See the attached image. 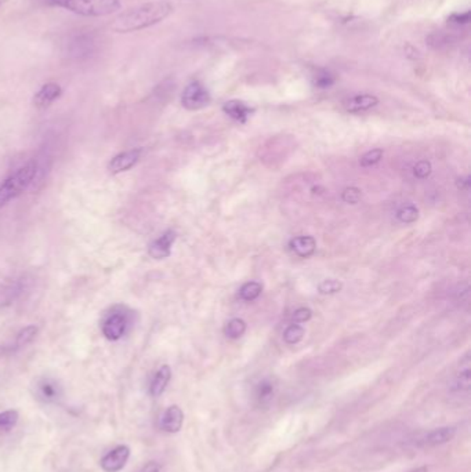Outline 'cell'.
I'll return each instance as SVG.
<instances>
[{
  "instance_id": "cell-1",
  "label": "cell",
  "mask_w": 471,
  "mask_h": 472,
  "mask_svg": "<svg viewBox=\"0 0 471 472\" xmlns=\"http://www.w3.org/2000/svg\"><path fill=\"white\" fill-rule=\"evenodd\" d=\"M173 12V5L169 2H149L132 8L126 12L118 14L112 24L111 29L118 34L137 32L149 27H154L167 18Z\"/></svg>"
},
{
  "instance_id": "cell-2",
  "label": "cell",
  "mask_w": 471,
  "mask_h": 472,
  "mask_svg": "<svg viewBox=\"0 0 471 472\" xmlns=\"http://www.w3.org/2000/svg\"><path fill=\"white\" fill-rule=\"evenodd\" d=\"M53 8L65 9L82 17H107L121 10V0H46Z\"/></svg>"
},
{
  "instance_id": "cell-3",
  "label": "cell",
  "mask_w": 471,
  "mask_h": 472,
  "mask_svg": "<svg viewBox=\"0 0 471 472\" xmlns=\"http://www.w3.org/2000/svg\"><path fill=\"white\" fill-rule=\"evenodd\" d=\"M36 169V163L29 162L0 184V208L6 206L27 190L35 178Z\"/></svg>"
},
{
  "instance_id": "cell-4",
  "label": "cell",
  "mask_w": 471,
  "mask_h": 472,
  "mask_svg": "<svg viewBox=\"0 0 471 472\" xmlns=\"http://www.w3.org/2000/svg\"><path fill=\"white\" fill-rule=\"evenodd\" d=\"M132 325V315L122 307H115L111 312H108L101 323L103 334L110 341L121 340Z\"/></svg>"
},
{
  "instance_id": "cell-5",
  "label": "cell",
  "mask_w": 471,
  "mask_h": 472,
  "mask_svg": "<svg viewBox=\"0 0 471 472\" xmlns=\"http://www.w3.org/2000/svg\"><path fill=\"white\" fill-rule=\"evenodd\" d=\"M210 94L201 82H191L181 94V104L188 111H198L209 105Z\"/></svg>"
},
{
  "instance_id": "cell-6",
  "label": "cell",
  "mask_w": 471,
  "mask_h": 472,
  "mask_svg": "<svg viewBox=\"0 0 471 472\" xmlns=\"http://www.w3.org/2000/svg\"><path fill=\"white\" fill-rule=\"evenodd\" d=\"M34 395L45 405H57L62 399L61 384L51 377H40L34 384Z\"/></svg>"
},
{
  "instance_id": "cell-7",
  "label": "cell",
  "mask_w": 471,
  "mask_h": 472,
  "mask_svg": "<svg viewBox=\"0 0 471 472\" xmlns=\"http://www.w3.org/2000/svg\"><path fill=\"white\" fill-rule=\"evenodd\" d=\"M130 447L126 445H118L112 450H110L100 461L101 468L106 472H119L122 471L129 458H130Z\"/></svg>"
},
{
  "instance_id": "cell-8",
  "label": "cell",
  "mask_w": 471,
  "mask_h": 472,
  "mask_svg": "<svg viewBox=\"0 0 471 472\" xmlns=\"http://www.w3.org/2000/svg\"><path fill=\"white\" fill-rule=\"evenodd\" d=\"M62 96V87L56 82L45 83L34 96V105L39 110L49 108Z\"/></svg>"
},
{
  "instance_id": "cell-9",
  "label": "cell",
  "mask_w": 471,
  "mask_h": 472,
  "mask_svg": "<svg viewBox=\"0 0 471 472\" xmlns=\"http://www.w3.org/2000/svg\"><path fill=\"white\" fill-rule=\"evenodd\" d=\"M184 424V412L180 406H169L159 417V428L167 434H177Z\"/></svg>"
},
{
  "instance_id": "cell-10",
  "label": "cell",
  "mask_w": 471,
  "mask_h": 472,
  "mask_svg": "<svg viewBox=\"0 0 471 472\" xmlns=\"http://www.w3.org/2000/svg\"><path fill=\"white\" fill-rule=\"evenodd\" d=\"M141 148H134V149H129L125 152L118 153L117 156H114L110 163H108V170L112 174H118V173H123L128 171L129 169H132L141 158Z\"/></svg>"
},
{
  "instance_id": "cell-11",
  "label": "cell",
  "mask_w": 471,
  "mask_h": 472,
  "mask_svg": "<svg viewBox=\"0 0 471 472\" xmlns=\"http://www.w3.org/2000/svg\"><path fill=\"white\" fill-rule=\"evenodd\" d=\"M456 432H457L456 427H452V425L434 428V430L428 431L422 438V445L427 446V447H435V446L445 445V443L453 440V438L456 436Z\"/></svg>"
},
{
  "instance_id": "cell-12",
  "label": "cell",
  "mask_w": 471,
  "mask_h": 472,
  "mask_svg": "<svg viewBox=\"0 0 471 472\" xmlns=\"http://www.w3.org/2000/svg\"><path fill=\"white\" fill-rule=\"evenodd\" d=\"M174 240H176V232L166 231L162 236H159L149 245L148 254L155 260L167 258L171 253V246Z\"/></svg>"
},
{
  "instance_id": "cell-13",
  "label": "cell",
  "mask_w": 471,
  "mask_h": 472,
  "mask_svg": "<svg viewBox=\"0 0 471 472\" xmlns=\"http://www.w3.org/2000/svg\"><path fill=\"white\" fill-rule=\"evenodd\" d=\"M379 104V99L370 96V94H357L344 101V108L347 112L358 114L374 108Z\"/></svg>"
},
{
  "instance_id": "cell-14",
  "label": "cell",
  "mask_w": 471,
  "mask_h": 472,
  "mask_svg": "<svg viewBox=\"0 0 471 472\" xmlns=\"http://www.w3.org/2000/svg\"><path fill=\"white\" fill-rule=\"evenodd\" d=\"M170 379H171V370L167 364H163L160 366L156 373L154 374L152 377V380L149 383V394L151 397L154 398H158L160 397L165 390L167 388L169 383H170Z\"/></svg>"
},
{
  "instance_id": "cell-15",
  "label": "cell",
  "mask_w": 471,
  "mask_h": 472,
  "mask_svg": "<svg viewBox=\"0 0 471 472\" xmlns=\"http://www.w3.org/2000/svg\"><path fill=\"white\" fill-rule=\"evenodd\" d=\"M471 387V370H470V358L466 355V358L460 362L459 370L455 375L452 391L455 393H468Z\"/></svg>"
},
{
  "instance_id": "cell-16",
  "label": "cell",
  "mask_w": 471,
  "mask_h": 472,
  "mask_svg": "<svg viewBox=\"0 0 471 472\" xmlns=\"http://www.w3.org/2000/svg\"><path fill=\"white\" fill-rule=\"evenodd\" d=\"M223 111L230 118H232L234 121H237L239 123H245L249 119V116L253 114V110L250 107H247L245 103L238 101V100L227 101L223 107Z\"/></svg>"
},
{
  "instance_id": "cell-17",
  "label": "cell",
  "mask_w": 471,
  "mask_h": 472,
  "mask_svg": "<svg viewBox=\"0 0 471 472\" xmlns=\"http://www.w3.org/2000/svg\"><path fill=\"white\" fill-rule=\"evenodd\" d=\"M275 391H276V387H275L274 382H271L269 379L261 380L256 386V390H254V399H256L257 405L261 408L271 405V402L275 397Z\"/></svg>"
},
{
  "instance_id": "cell-18",
  "label": "cell",
  "mask_w": 471,
  "mask_h": 472,
  "mask_svg": "<svg viewBox=\"0 0 471 472\" xmlns=\"http://www.w3.org/2000/svg\"><path fill=\"white\" fill-rule=\"evenodd\" d=\"M291 249L302 258H307L314 254L317 242L313 236H298L291 240Z\"/></svg>"
},
{
  "instance_id": "cell-19",
  "label": "cell",
  "mask_w": 471,
  "mask_h": 472,
  "mask_svg": "<svg viewBox=\"0 0 471 472\" xmlns=\"http://www.w3.org/2000/svg\"><path fill=\"white\" fill-rule=\"evenodd\" d=\"M263 292V286L261 283L258 282H247L245 285L241 288L239 290V297L245 301H253L256 300Z\"/></svg>"
},
{
  "instance_id": "cell-20",
  "label": "cell",
  "mask_w": 471,
  "mask_h": 472,
  "mask_svg": "<svg viewBox=\"0 0 471 472\" xmlns=\"http://www.w3.org/2000/svg\"><path fill=\"white\" fill-rule=\"evenodd\" d=\"M245 332H246V323L243 319H239V318L231 319L224 327V334L228 338H234V340L242 337Z\"/></svg>"
},
{
  "instance_id": "cell-21",
  "label": "cell",
  "mask_w": 471,
  "mask_h": 472,
  "mask_svg": "<svg viewBox=\"0 0 471 472\" xmlns=\"http://www.w3.org/2000/svg\"><path fill=\"white\" fill-rule=\"evenodd\" d=\"M38 332H39L38 326H34V325L24 327V329L17 334L16 347H17V348H23V347H27L28 344H31V343L35 340Z\"/></svg>"
},
{
  "instance_id": "cell-22",
  "label": "cell",
  "mask_w": 471,
  "mask_h": 472,
  "mask_svg": "<svg viewBox=\"0 0 471 472\" xmlns=\"http://www.w3.org/2000/svg\"><path fill=\"white\" fill-rule=\"evenodd\" d=\"M20 414L17 410H6L0 413V431H10L13 430L19 423Z\"/></svg>"
},
{
  "instance_id": "cell-23",
  "label": "cell",
  "mask_w": 471,
  "mask_h": 472,
  "mask_svg": "<svg viewBox=\"0 0 471 472\" xmlns=\"http://www.w3.org/2000/svg\"><path fill=\"white\" fill-rule=\"evenodd\" d=\"M397 217L401 223H405V224H411V223H415L419 217V210L415 205H405L402 206L398 213H397Z\"/></svg>"
},
{
  "instance_id": "cell-24",
  "label": "cell",
  "mask_w": 471,
  "mask_h": 472,
  "mask_svg": "<svg viewBox=\"0 0 471 472\" xmlns=\"http://www.w3.org/2000/svg\"><path fill=\"white\" fill-rule=\"evenodd\" d=\"M304 333H306L304 329H303L302 326H299L298 323H295V325H291V326L285 330V333H284V340H285L288 344L293 345V344H298L299 341H302Z\"/></svg>"
},
{
  "instance_id": "cell-25",
  "label": "cell",
  "mask_w": 471,
  "mask_h": 472,
  "mask_svg": "<svg viewBox=\"0 0 471 472\" xmlns=\"http://www.w3.org/2000/svg\"><path fill=\"white\" fill-rule=\"evenodd\" d=\"M343 289V283L336 279H326L319 283L318 290L321 295H336Z\"/></svg>"
},
{
  "instance_id": "cell-26",
  "label": "cell",
  "mask_w": 471,
  "mask_h": 472,
  "mask_svg": "<svg viewBox=\"0 0 471 472\" xmlns=\"http://www.w3.org/2000/svg\"><path fill=\"white\" fill-rule=\"evenodd\" d=\"M383 158V149H372V151H367L359 160L361 166L363 167H370V166H374L376 163H379Z\"/></svg>"
},
{
  "instance_id": "cell-27",
  "label": "cell",
  "mask_w": 471,
  "mask_h": 472,
  "mask_svg": "<svg viewBox=\"0 0 471 472\" xmlns=\"http://www.w3.org/2000/svg\"><path fill=\"white\" fill-rule=\"evenodd\" d=\"M335 83V77L330 72L328 71H318L317 75L314 76V84L321 88L330 87Z\"/></svg>"
},
{
  "instance_id": "cell-28",
  "label": "cell",
  "mask_w": 471,
  "mask_h": 472,
  "mask_svg": "<svg viewBox=\"0 0 471 472\" xmlns=\"http://www.w3.org/2000/svg\"><path fill=\"white\" fill-rule=\"evenodd\" d=\"M341 198H343V201H344L346 203L355 205V203H358L359 199H361V191L358 190V188H355V186L346 188L344 192H343V195H341Z\"/></svg>"
},
{
  "instance_id": "cell-29",
  "label": "cell",
  "mask_w": 471,
  "mask_h": 472,
  "mask_svg": "<svg viewBox=\"0 0 471 472\" xmlns=\"http://www.w3.org/2000/svg\"><path fill=\"white\" fill-rule=\"evenodd\" d=\"M413 173L418 178H426L430 175L431 173V163L428 160H420L415 169H413Z\"/></svg>"
},
{
  "instance_id": "cell-30",
  "label": "cell",
  "mask_w": 471,
  "mask_h": 472,
  "mask_svg": "<svg viewBox=\"0 0 471 472\" xmlns=\"http://www.w3.org/2000/svg\"><path fill=\"white\" fill-rule=\"evenodd\" d=\"M311 316H313V311H311L310 308L302 307V308H299V310H296V311L293 312L292 319H293L295 323H304V322L310 321Z\"/></svg>"
},
{
  "instance_id": "cell-31",
  "label": "cell",
  "mask_w": 471,
  "mask_h": 472,
  "mask_svg": "<svg viewBox=\"0 0 471 472\" xmlns=\"http://www.w3.org/2000/svg\"><path fill=\"white\" fill-rule=\"evenodd\" d=\"M140 472H163L162 465L158 461H148L141 469Z\"/></svg>"
},
{
  "instance_id": "cell-32",
  "label": "cell",
  "mask_w": 471,
  "mask_h": 472,
  "mask_svg": "<svg viewBox=\"0 0 471 472\" xmlns=\"http://www.w3.org/2000/svg\"><path fill=\"white\" fill-rule=\"evenodd\" d=\"M450 21L452 23H456V24H467L470 21V12H464L461 14H453L450 17Z\"/></svg>"
},
{
  "instance_id": "cell-33",
  "label": "cell",
  "mask_w": 471,
  "mask_h": 472,
  "mask_svg": "<svg viewBox=\"0 0 471 472\" xmlns=\"http://www.w3.org/2000/svg\"><path fill=\"white\" fill-rule=\"evenodd\" d=\"M459 181H460V182H457V185L461 188V190H467L468 185H470V178H468V177H464V178H460Z\"/></svg>"
},
{
  "instance_id": "cell-34",
  "label": "cell",
  "mask_w": 471,
  "mask_h": 472,
  "mask_svg": "<svg viewBox=\"0 0 471 472\" xmlns=\"http://www.w3.org/2000/svg\"><path fill=\"white\" fill-rule=\"evenodd\" d=\"M408 472H430V467L423 465V467H418V468H415V469H411V471H408Z\"/></svg>"
}]
</instances>
